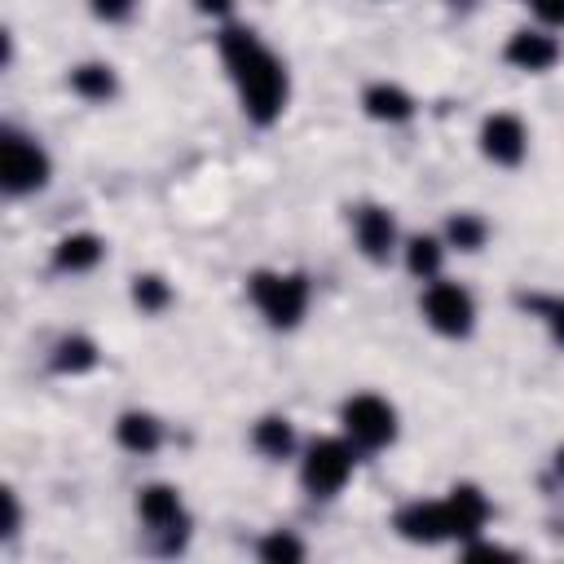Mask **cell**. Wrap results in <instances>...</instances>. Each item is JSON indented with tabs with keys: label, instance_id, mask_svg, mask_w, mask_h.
I'll return each mask as SVG.
<instances>
[{
	"label": "cell",
	"instance_id": "cell-6",
	"mask_svg": "<svg viewBox=\"0 0 564 564\" xmlns=\"http://www.w3.org/2000/svg\"><path fill=\"white\" fill-rule=\"evenodd\" d=\"M423 317H427V326L436 335L463 339L476 326V304H471L467 286H458V282H432L423 291Z\"/></svg>",
	"mask_w": 564,
	"mask_h": 564
},
{
	"label": "cell",
	"instance_id": "cell-7",
	"mask_svg": "<svg viewBox=\"0 0 564 564\" xmlns=\"http://www.w3.org/2000/svg\"><path fill=\"white\" fill-rule=\"evenodd\" d=\"M524 150H529V128L520 123V115L498 110V115H489V119L480 123V154H485L489 163L516 167V163L524 159Z\"/></svg>",
	"mask_w": 564,
	"mask_h": 564
},
{
	"label": "cell",
	"instance_id": "cell-8",
	"mask_svg": "<svg viewBox=\"0 0 564 564\" xmlns=\"http://www.w3.org/2000/svg\"><path fill=\"white\" fill-rule=\"evenodd\" d=\"M397 533H401L405 542H423V546L454 538V533H449L445 498H436V502H423V498H419V502H405V507L397 511Z\"/></svg>",
	"mask_w": 564,
	"mask_h": 564
},
{
	"label": "cell",
	"instance_id": "cell-1",
	"mask_svg": "<svg viewBox=\"0 0 564 564\" xmlns=\"http://www.w3.org/2000/svg\"><path fill=\"white\" fill-rule=\"evenodd\" d=\"M220 62L238 88L247 119L273 123L286 110V70L251 31H242V26L220 31Z\"/></svg>",
	"mask_w": 564,
	"mask_h": 564
},
{
	"label": "cell",
	"instance_id": "cell-11",
	"mask_svg": "<svg viewBox=\"0 0 564 564\" xmlns=\"http://www.w3.org/2000/svg\"><path fill=\"white\" fill-rule=\"evenodd\" d=\"M502 57L516 66V70H551L555 62H560V44H555V35H546V31H516L511 40H507V48H502Z\"/></svg>",
	"mask_w": 564,
	"mask_h": 564
},
{
	"label": "cell",
	"instance_id": "cell-24",
	"mask_svg": "<svg viewBox=\"0 0 564 564\" xmlns=\"http://www.w3.org/2000/svg\"><path fill=\"white\" fill-rule=\"evenodd\" d=\"M529 4H533V13H538L542 22L564 26V0H529Z\"/></svg>",
	"mask_w": 564,
	"mask_h": 564
},
{
	"label": "cell",
	"instance_id": "cell-21",
	"mask_svg": "<svg viewBox=\"0 0 564 564\" xmlns=\"http://www.w3.org/2000/svg\"><path fill=\"white\" fill-rule=\"evenodd\" d=\"M445 234H449V242H454L458 251H480V242H485V220L471 216V212H458V216H449Z\"/></svg>",
	"mask_w": 564,
	"mask_h": 564
},
{
	"label": "cell",
	"instance_id": "cell-10",
	"mask_svg": "<svg viewBox=\"0 0 564 564\" xmlns=\"http://www.w3.org/2000/svg\"><path fill=\"white\" fill-rule=\"evenodd\" d=\"M137 516L154 533H172V529L185 524V507H181V494L172 485H145L137 494Z\"/></svg>",
	"mask_w": 564,
	"mask_h": 564
},
{
	"label": "cell",
	"instance_id": "cell-14",
	"mask_svg": "<svg viewBox=\"0 0 564 564\" xmlns=\"http://www.w3.org/2000/svg\"><path fill=\"white\" fill-rule=\"evenodd\" d=\"M361 106H366V115H370V119H379V123H401V119H410V115H414L410 93H405V88H397V84H370V88H366V97H361Z\"/></svg>",
	"mask_w": 564,
	"mask_h": 564
},
{
	"label": "cell",
	"instance_id": "cell-23",
	"mask_svg": "<svg viewBox=\"0 0 564 564\" xmlns=\"http://www.w3.org/2000/svg\"><path fill=\"white\" fill-rule=\"evenodd\" d=\"M88 9H93L101 22H123V18H132L137 0H88Z\"/></svg>",
	"mask_w": 564,
	"mask_h": 564
},
{
	"label": "cell",
	"instance_id": "cell-26",
	"mask_svg": "<svg viewBox=\"0 0 564 564\" xmlns=\"http://www.w3.org/2000/svg\"><path fill=\"white\" fill-rule=\"evenodd\" d=\"M194 9L198 13H212V18H225L234 9V0H194Z\"/></svg>",
	"mask_w": 564,
	"mask_h": 564
},
{
	"label": "cell",
	"instance_id": "cell-18",
	"mask_svg": "<svg viewBox=\"0 0 564 564\" xmlns=\"http://www.w3.org/2000/svg\"><path fill=\"white\" fill-rule=\"evenodd\" d=\"M53 366H57L62 375H84V370H93V366H97V348H93V339H84V335L62 339L57 352H53Z\"/></svg>",
	"mask_w": 564,
	"mask_h": 564
},
{
	"label": "cell",
	"instance_id": "cell-15",
	"mask_svg": "<svg viewBox=\"0 0 564 564\" xmlns=\"http://www.w3.org/2000/svg\"><path fill=\"white\" fill-rule=\"evenodd\" d=\"M115 436H119V445H123V449H132V454H154V449H159V441H163V427H159V419H154V414L128 410V414L115 423Z\"/></svg>",
	"mask_w": 564,
	"mask_h": 564
},
{
	"label": "cell",
	"instance_id": "cell-27",
	"mask_svg": "<svg viewBox=\"0 0 564 564\" xmlns=\"http://www.w3.org/2000/svg\"><path fill=\"white\" fill-rule=\"evenodd\" d=\"M555 471L564 476V445H560V454H555Z\"/></svg>",
	"mask_w": 564,
	"mask_h": 564
},
{
	"label": "cell",
	"instance_id": "cell-25",
	"mask_svg": "<svg viewBox=\"0 0 564 564\" xmlns=\"http://www.w3.org/2000/svg\"><path fill=\"white\" fill-rule=\"evenodd\" d=\"M542 313H546V326H551V339H555V344L564 348V300H551V304H546Z\"/></svg>",
	"mask_w": 564,
	"mask_h": 564
},
{
	"label": "cell",
	"instance_id": "cell-16",
	"mask_svg": "<svg viewBox=\"0 0 564 564\" xmlns=\"http://www.w3.org/2000/svg\"><path fill=\"white\" fill-rule=\"evenodd\" d=\"M251 445H256L264 458H286V454L295 449V432H291L286 419L269 414V419H260V423L251 427Z\"/></svg>",
	"mask_w": 564,
	"mask_h": 564
},
{
	"label": "cell",
	"instance_id": "cell-5",
	"mask_svg": "<svg viewBox=\"0 0 564 564\" xmlns=\"http://www.w3.org/2000/svg\"><path fill=\"white\" fill-rule=\"evenodd\" d=\"M0 181H4L9 194L44 189V181H48V154L31 137L4 132V141H0Z\"/></svg>",
	"mask_w": 564,
	"mask_h": 564
},
{
	"label": "cell",
	"instance_id": "cell-12",
	"mask_svg": "<svg viewBox=\"0 0 564 564\" xmlns=\"http://www.w3.org/2000/svg\"><path fill=\"white\" fill-rule=\"evenodd\" d=\"M445 511H449V533L454 538H476L489 520V498L476 485H454L445 494Z\"/></svg>",
	"mask_w": 564,
	"mask_h": 564
},
{
	"label": "cell",
	"instance_id": "cell-2",
	"mask_svg": "<svg viewBox=\"0 0 564 564\" xmlns=\"http://www.w3.org/2000/svg\"><path fill=\"white\" fill-rule=\"evenodd\" d=\"M247 291H251V304L264 313V322L278 326V330L295 326V322L304 317V308H308V278H304V273H273V269H260V273H251Z\"/></svg>",
	"mask_w": 564,
	"mask_h": 564
},
{
	"label": "cell",
	"instance_id": "cell-3",
	"mask_svg": "<svg viewBox=\"0 0 564 564\" xmlns=\"http://www.w3.org/2000/svg\"><path fill=\"white\" fill-rule=\"evenodd\" d=\"M352 445L348 441H335V436H322V441H313L308 449H304V458H300V480H304V489L313 494V498H335L344 485H348V476H352Z\"/></svg>",
	"mask_w": 564,
	"mask_h": 564
},
{
	"label": "cell",
	"instance_id": "cell-22",
	"mask_svg": "<svg viewBox=\"0 0 564 564\" xmlns=\"http://www.w3.org/2000/svg\"><path fill=\"white\" fill-rule=\"evenodd\" d=\"M132 300H137V308H141V313H159V308L172 300V291H167V282H163V278L145 273V278H137V282H132Z\"/></svg>",
	"mask_w": 564,
	"mask_h": 564
},
{
	"label": "cell",
	"instance_id": "cell-4",
	"mask_svg": "<svg viewBox=\"0 0 564 564\" xmlns=\"http://www.w3.org/2000/svg\"><path fill=\"white\" fill-rule=\"evenodd\" d=\"M339 423H344L348 441L361 445V449H379V445H388L397 436V410L375 392L348 397L344 410H339Z\"/></svg>",
	"mask_w": 564,
	"mask_h": 564
},
{
	"label": "cell",
	"instance_id": "cell-19",
	"mask_svg": "<svg viewBox=\"0 0 564 564\" xmlns=\"http://www.w3.org/2000/svg\"><path fill=\"white\" fill-rule=\"evenodd\" d=\"M441 242L436 238H410V247H405V264H410V273L414 278H436L441 273Z\"/></svg>",
	"mask_w": 564,
	"mask_h": 564
},
{
	"label": "cell",
	"instance_id": "cell-13",
	"mask_svg": "<svg viewBox=\"0 0 564 564\" xmlns=\"http://www.w3.org/2000/svg\"><path fill=\"white\" fill-rule=\"evenodd\" d=\"M101 256H106V242H101L97 234H66V238L57 242V251H53V264H57L62 273H88Z\"/></svg>",
	"mask_w": 564,
	"mask_h": 564
},
{
	"label": "cell",
	"instance_id": "cell-17",
	"mask_svg": "<svg viewBox=\"0 0 564 564\" xmlns=\"http://www.w3.org/2000/svg\"><path fill=\"white\" fill-rule=\"evenodd\" d=\"M70 88L84 101H106V97H115V70L101 66V62H84V66L70 70Z\"/></svg>",
	"mask_w": 564,
	"mask_h": 564
},
{
	"label": "cell",
	"instance_id": "cell-9",
	"mask_svg": "<svg viewBox=\"0 0 564 564\" xmlns=\"http://www.w3.org/2000/svg\"><path fill=\"white\" fill-rule=\"evenodd\" d=\"M352 238H357V247H361V256L366 260H375V264H383L388 256H392V247H397V220L388 216V207H357L352 212Z\"/></svg>",
	"mask_w": 564,
	"mask_h": 564
},
{
	"label": "cell",
	"instance_id": "cell-20",
	"mask_svg": "<svg viewBox=\"0 0 564 564\" xmlns=\"http://www.w3.org/2000/svg\"><path fill=\"white\" fill-rule=\"evenodd\" d=\"M256 551H260V560H269V564H295V560H304V542H300V538H291L286 529L264 533Z\"/></svg>",
	"mask_w": 564,
	"mask_h": 564
}]
</instances>
